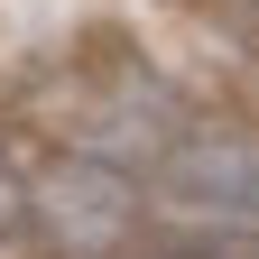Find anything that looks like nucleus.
<instances>
[{"label": "nucleus", "mask_w": 259, "mask_h": 259, "mask_svg": "<svg viewBox=\"0 0 259 259\" xmlns=\"http://www.w3.org/2000/svg\"><path fill=\"white\" fill-rule=\"evenodd\" d=\"M148 194L185 222L213 232H259V130L250 120H213V130H176L157 148Z\"/></svg>", "instance_id": "obj_1"}, {"label": "nucleus", "mask_w": 259, "mask_h": 259, "mask_svg": "<svg viewBox=\"0 0 259 259\" xmlns=\"http://www.w3.org/2000/svg\"><path fill=\"white\" fill-rule=\"evenodd\" d=\"M139 176H120L111 157H65V167L28 194V222L65 250V259H111L130 232H139Z\"/></svg>", "instance_id": "obj_2"}, {"label": "nucleus", "mask_w": 259, "mask_h": 259, "mask_svg": "<svg viewBox=\"0 0 259 259\" xmlns=\"http://www.w3.org/2000/svg\"><path fill=\"white\" fill-rule=\"evenodd\" d=\"M19 232H28V185L10 167V148H0V241H19Z\"/></svg>", "instance_id": "obj_3"}, {"label": "nucleus", "mask_w": 259, "mask_h": 259, "mask_svg": "<svg viewBox=\"0 0 259 259\" xmlns=\"http://www.w3.org/2000/svg\"><path fill=\"white\" fill-rule=\"evenodd\" d=\"M250 10H259V0H250Z\"/></svg>", "instance_id": "obj_4"}]
</instances>
